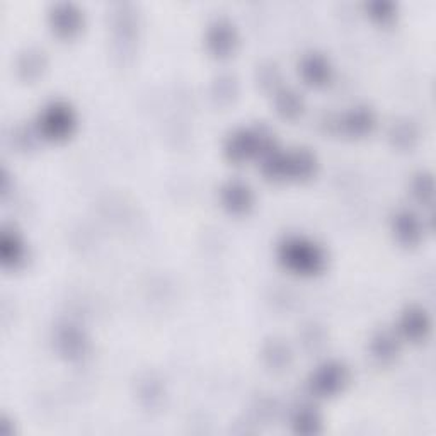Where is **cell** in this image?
<instances>
[{"label":"cell","mask_w":436,"mask_h":436,"mask_svg":"<svg viewBox=\"0 0 436 436\" xmlns=\"http://www.w3.org/2000/svg\"><path fill=\"white\" fill-rule=\"evenodd\" d=\"M280 256L285 266L302 274L317 273L324 264L322 252L313 244L300 241V239L283 244Z\"/></svg>","instance_id":"cell-1"},{"label":"cell","mask_w":436,"mask_h":436,"mask_svg":"<svg viewBox=\"0 0 436 436\" xmlns=\"http://www.w3.org/2000/svg\"><path fill=\"white\" fill-rule=\"evenodd\" d=\"M398 232L399 234H404L405 237H411V235L414 234V225L409 224V217H404L403 220H399Z\"/></svg>","instance_id":"cell-10"},{"label":"cell","mask_w":436,"mask_h":436,"mask_svg":"<svg viewBox=\"0 0 436 436\" xmlns=\"http://www.w3.org/2000/svg\"><path fill=\"white\" fill-rule=\"evenodd\" d=\"M305 71H307L308 78L312 81V84H319V82H324L326 77H327L326 65L317 62V60H312L311 63L305 65Z\"/></svg>","instance_id":"cell-9"},{"label":"cell","mask_w":436,"mask_h":436,"mask_svg":"<svg viewBox=\"0 0 436 436\" xmlns=\"http://www.w3.org/2000/svg\"><path fill=\"white\" fill-rule=\"evenodd\" d=\"M291 426H294V430L296 431V433L312 435V433H317V431L321 430V420L316 414V411H312L311 408H303L296 412Z\"/></svg>","instance_id":"cell-6"},{"label":"cell","mask_w":436,"mask_h":436,"mask_svg":"<svg viewBox=\"0 0 436 436\" xmlns=\"http://www.w3.org/2000/svg\"><path fill=\"white\" fill-rule=\"evenodd\" d=\"M43 132L51 138H60L65 135L71 133L73 126V118L72 113L68 111V108L60 106V104H53L51 108H48V111L43 115L41 120Z\"/></svg>","instance_id":"cell-2"},{"label":"cell","mask_w":436,"mask_h":436,"mask_svg":"<svg viewBox=\"0 0 436 436\" xmlns=\"http://www.w3.org/2000/svg\"><path fill=\"white\" fill-rule=\"evenodd\" d=\"M264 140V137L261 133H249L244 132L237 137L232 138L229 147V154L232 159H247L251 154H254L257 148L261 147V142Z\"/></svg>","instance_id":"cell-5"},{"label":"cell","mask_w":436,"mask_h":436,"mask_svg":"<svg viewBox=\"0 0 436 436\" xmlns=\"http://www.w3.org/2000/svg\"><path fill=\"white\" fill-rule=\"evenodd\" d=\"M346 382V373L343 366L339 365H326L321 372H317L312 380V387L317 394L333 395L343 389Z\"/></svg>","instance_id":"cell-4"},{"label":"cell","mask_w":436,"mask_h":436,"mask_svg":"<svg viewBox=\"0 0 436 436\" xmlns=\"http://www.w3.org/2000/svg\"><path fill=\"white\" fill-rule=\"evenodd\" d=\"M21 257H23V246L17 241L16 235L4 234L2 237V261L4 264L14 266L19 263Z\"/></svg>","instance_id":"cell-8"},{"label":"cell","mask_w":436,"mask_h":436,"mask_svg":"<svg viewBox=\"0 0 436 436\" xmlns=\"http://www.w3.org/2000/svg\"><path fill=\"white\" fill-rule=\"evenodd\" d=\"M313 169V159L307 154H295L286 159L273 160L269 164V174L271 176H308Z\"/></svg>","instance_id":"cell-3"},{"label":"cell","mask_w":436,"mask_h":436,"mask_svg":"<svg viewBox=\"0 0 436 436\" xmlns=\"http://www.w3.org/2000/svg\"><path fill=\"white\" fill-rule=\"evenodd\" d=\"M225 203L232 212H244L251 204L247 187L239 185H230L225 190Z\"/></svg>","instance_id":"cell-7"}]
</instances>
